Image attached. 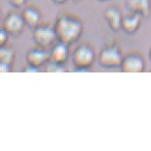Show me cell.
<instances>
[{"mask_svg":"<svg viewBox=\"0 0 151 151\" xmlns=\"http://www.w3.org/2000/svg\"><path fill=\"white\" fill-rule=\"evenodd\" d=\"M57 41L67 45L76 42L83 33V23L80 17L72 14H62L55 24Z\"/></svg>","mask_w":151,"mask_h":151,"instance_id":"cell-1","label":"cell"},{"mask_svg":"<svg viewBox=\"0 0 151 151\" xmlns=\"http://www.w3.org/2000/svg\"><path fill=\"white\" fill-rule=\"evenodd\" d=\"M95 52L88 44H81L73 54V63L76 71H86L91 68L95 60Z\"/></svg>","mask_w":151,"mask_h":151,"instance_id":"cell-2","label":"cell"},{"mask_svg":"<svg viewBox=\"0 0 151 151\" xmlns=\"http://www.w3.org/2000/svg\"><path fill=\"white\" fill-rule=\"evenodd\" d=\"M123 54L116 44L105 46L99 55V63L104 68H117L121 67Z\"/></svg>","mask_w":151,"mask_h":151,"instance_id":"cell-3","label":"cell"},{"mask_svg":"<svg viewBox=\"0 0 151 151\" xmlns=\"http://www.w3.org/2000/svg\"><path fill=\"white\" fill-rule=\"evenodd\" d=\"M57 40L55 26L41 23L33 29V41L36 46L47 48Z\"/></svg>","mask_w":151,"mask_h":151,"instance_id":"cell-4","label":"cell"},{"mask_svg":"<svg viewBox=\"0 0 151 151\" xmlns=\"http://www.w3.org/2000/svg\"><path fill=\"white\" fill-rule=\"evenodd\" d=\"M25 26L22 14L16 11L9 12L3 23V28L10 35H20Z\"/></svg>","mask_w":151,"mask_h":151,"instance_id":"cell-5","label":"cell"},{"mask_svg":"<svg viewBox=\"0 0 151 151\" xmlns=\"http://www.w3.org/2000/svg\"><path fill=\"white\" fill-rule=\"evenodd\" d=\"M42 47L36 46L29 48L26 54V61L27 65L40 68L42 66H45L49 60V52Z\"/></svg>","mask_w":151,"mask_h":151,"instance_id":"cell-6","label":"cell"},{"mask_svg":"<svg viewBox=\"0 0 151 151\" xmlns=\"http://www.w3.org/2000/svg\"><path fill=\"white\" fill-rule=\"evenodd\" d=\"M144 60L143 58L136 53H130L124 56L121 69L125 73H140L144 69Z\"/></svg>","mask_w":151,"mask_h":151,"instance_id":"cell-7","label":"cell"},{"mask_svg":"<svg viewBox=\"0 0 151 151\" xmlns=\"http://www.w3.org/2000/svg\"><path fill=\"white\" fill-rule=\"evenodd\" d=\"M21 14L25 25L31 29H34L42 23V13L36 6L28 5L23 8Z\"/></svg>","mask_w":151,"mask_h":151,"instance_id":"cell-8","label":"cell"},{"mask_svg":"<svg viewBox=\"0 0 151 151\" xmlns=\"http://www.w3.org/2000/svg\"><path fill=\"white\" fill-rule=\"evenodd\" d=\"M125 6L130 13L148 17L151 12V0H125Z\"/></svg>","mask_w":151,"mask_h":151,"instance_id":"cell-9","label":"cell"},{"mask_svg":"<svg viewBox=\"0 0 151 151\" xmlns=\"http://www.w3.org/2000/svg\"><path fill=\"white\" fill-rule=\"evenodd\" d=\"M104 17L111 30L116 32L119 31L120 29H122L121 24L123 16L116 6L112 5L107 7L104 12Z\"/></svg>","mask_w":151,"mask_h":151,"instance_id":"cell-10","label":"cell"},{"mask_svg":"<svg viewBox=\"0 0 151 151\" xmlns=\"http://www.w3.org/2000/svg\"><path fill=\"white\" fill-rule=\"evenodd\" d=\"M68 45L58 42L49 51V60L59 64H65L69 58Z\"/></svg>","mask_w":151,"mask_h":151,"instance_id":"cell-11","label":"cell"},{"mask_svg":"<svg viewBox=\"0 0 151 151\" xmlns=\"http://www.w3.org/2000/svg\"><path fill=\"white\" fill-rule=\"evenodd\" d=\"M141 19L142 16L129 12V15L123 17L121 27L124 30V32L128 34H133L138 29L141 24Z\"/></svg>","mask_w":151,"mask_h":151,"instance_id":"cell-12","label":"cell"},{"mask_svg":"<svg viewBox=\"0 0 151 151\" xmlns=\"http://www.w3.org/2000/svg\"><path fill=\"white\" fill-rule=\"evenodd\" d=\"M15 59V54L12 48L4 47L0 48V62L13 64Z\"/></svg>","mask_w":151,"mask_h":151,"instance_id":"cell-13","label":"cell"},{"mask_svg":"<svg viewBox=\"0 0 151 151\" xmlns=\"http://www.w3.org/2000/svg\"><path fill=\"white\" fill-rule=\"evenodd\" d=\"M45 72L49 73H62L65 72V67L63 64H59L54 61L48 60L45 65Z\"/></svg>","mask_w":151,"mask_h":151,"instance_id":"cell-14","label":"cell"},{"mask_svg":"<svg viewBox=\"0 0 151 151\" xmlns=\"http://www.w3.org/2000/svg\"><path fill=\"white\" fill-rule=\"evenodd\" d=\"M9 35H10L3 27L0 28V48L6 46V43L9 40Z\"/></svg>","mask_w":151,"mask_h":151,"instance_id":"cell-15","label":"cell"},{"mask_svg":"<svg viewBox=\"0 0 151 151\" xmlns=\"http://www.w3.org/2000/svg\"><path fill=\"white\" fill-rule=\"evenodd\" d=\"M9 2L14 8L18 9V8H22L25 5L27 0H9Z\"/></svg>","mask_w":151,"mask_h":151,"instance_id":"cell-16","label":"cell"},{"mask_svg":"<svg viewBox=\"0 0 151 151\" xmlns=\"http://www.w3.org/2000/svg\"><path fill=\"white\" fill-rule=\"evenodd\" d=\"M12 65L9 63L0 62V73H9L12 72Z\"/></svg>","mask_w":151,"mask_h":151,"instance_id":"cell-17","label":"cell"},{"mask_svg":"<svg viewBox=\"0 0 151 151\" xmlns=\"http://www.w3.org/2000/svg\"><path fill=\"white\" fill-rule=\"evenodd\" d=\"M39 68H34V67H31V66H27L25 68H24V72H38Z\"/></svg>","mask_w":151,"mask_h":151,"instance_id":"cell-18","label":"cell"},{"mask_svg":"<svg viewBox=\"0 0 151 151\" xmlns=\"http://www.w3.org/2000/svg\"><path fill=\"white\" fill-rule=\"evenodd\" d=\"M55 4H65L66 2H68V0H52Z\"/></svg>","mask_w":151,"mask_h":151,"instance_id":"cell-19","label":"cell"},{"mask_svg":"<svg viewBox=\"0 0 151 151\" xmlns=\"http://www.w3.org/2000/svg\"><path fill=\"white\" fill-rule=\"evenodd\" d=\"M2 15H3V12H2L1 8H0V21H1V18H2Z\"/></svg>","mask_w":151,"mask_h":151,"instance_id":"cell-20","label":"cell"},{"mask_svg":"<svg viewBox=\"0 0 151 151\" xmlns=\"http://www.w3.org/2000/svg\"><path fill=\"white\" fill-rule=\"evenodd\" d=\"M98 1H100V2H106V1H109V0H98Z\"/></svg>","mask_w":151,"mask_h":151,"instance_id":"cell-21","label":"cell"},{"mask_svg":"<svg viewBox=\"0 0 151 151\" xmlns=\"http://www.w3.org/2000/svg\"><path fill=\"white\" fill-rule=\"evenodd\" d=\"M73 2H75V3H76V2H80V1H81V0H73Z\"/></svg>","mask_w":151,"mask_h":151,"instance_id":"cell-22","label":"cell"},{"mask_svg":"<svg viewBox=\"0 0 151 151\" xmlns=\"http://www.w3.org/2000/svg\"><path fill=\"white\" fill-rule=\"evenodd\" d=\"M150 58L151 60V49H150Z\"/></svg>","mask_w":151,"mask_h":151,"instance_id":"cell-23","label":"cell"}]
</instances>
